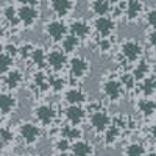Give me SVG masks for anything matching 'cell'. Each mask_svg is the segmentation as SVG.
Segmentation results:
<instances>
[{
    "label": "cell",
    "instance_id": "cell-35",
    "mask_svg": "<svg viewBox=\"0 0 156 156\" xmlns=\"http://www.w3.org/2000/svg\"><path fill=\"white\" fill-rule=\"evenodd\" d=\"M3 51H5V53H8L9 56L16 58V56L19 55V45H16V44H6Z\"/></svg>",
    "mask_w": 156,
    "mask_h": 156
},
{
    "label": "cell",
    "instance_id": "cell-6",
    "mask_svg": "<svg viewBox=\"0 0 156 156\" xmlns=\"http://www.w3.org/2000/svg\"><path fill=\"white\" fill-rule=\"evenodd\" d=\"M73 6H75L73 0H48V8L53 11V14L58 19L67 17L72 12Z\"/></svg>",
    "mask_w": 156,
    "mask_h": 156
},
{
    "label": "cell",
    "instance_id": "cell-25",
    "mask_svg": "<svg viewBox=\"0 0 156 156\" xmlns=\"http://www.w3.org/2000/svg\"><path fill=\"white\" fill-rule=\"evenodd\" d=\"M14 66V58L5 51H0V73H6Z\"/></svg>",
    "mask_w": 156,
    "mask_h": 156
},
{
    "label": "cell",
    "instance_id": "cell-15",
    "mask_svg": "<svg viewBox=\"0 0 156 156\" xmlns=\"http://www.w3.org/2000/svg\"><path fill=\"white\" fill-rule=\"evenodd\" d=\"M109 115L105 112V111H95L92 115H90V125L95 131H105L109 125Z\"/></svg>",
    "mask_w": 156,
    "mask_h": 156
},
{
    "label": "cell",
    "instance_id": "cell-30",
    "mask_svg": "<svg viewBox=\"0 0 156 156\" xmlns=\"http://www.w3.org/2000/svg\"><path fill=\"white\" fill-rule=\"evenodd\" d=\"M156 90V80L154 78H144L142 81V92L145 95H153Z\"/></svg>",
    "mask_w": 156,
    "mask_h": 156
},
{
    "label": "cell",
    "instance_id": "cell-13",
    "mask_svg": "<svg viewBox=\"0 0 156 156\" xmlns=\"http://www.w3.org/2000/svg\"><path fill=\"white\" fill-rule=\"evenodd\" d=\"M2 16H3V20L12 28H17L20 25V20H19V14H17V8L12 5V3H6L2 6Z\"/></svg>",
    "mask_w": 156,
    "mask_h": 156
},
{
    "label": "cell",
    "instance_id": "cell-21",
    "mask_svg": "<svg viewBox=\"0 0 156 156\" xmlns=\"http://www.w3.org/2000/svg\"><path fill=\"white\" fill-rule=\"evenodd\" d=\"M73 156H90L92 154V145L84 140H78L70 147Z\"/></svg>",
    "mask_w": 156,
    "mask_h": 156
},
{
    "label": "cell",
    "instance_id": "cell-16",
    "mask_svg": "<svg viewBox=\"0 0 156 156\" xmlns=\"http://www.w3.org/2000/svg\"><path fill=\"white\" fill-rule=\"evenodd\" d=\"M22 81H23V73H22L20 70H17V69H11L9 72L5 73L3 83H5V86H6L9 90L17 89V87L22 84Z\"/></svg>",
    "mask_w": 156,
    "mask_h": 156
},
{
    "label": "cell",
    "instance_id": "cell-22",
    "mask_svg": "<svg viewBox=\"0 0 156 156\" xmlns=\"http://www.w3.org/2000/svg\"><path fill=\"white\" fill-rule=\"evenodd\" d=\"M84 100H86L84 92L80 90V89H76V87L69 89L66 92V101L69 103V105H80V103H83Z\"/></svg>",
    "mask_w": 156,
    "mask_h": 156
},
{
    "label": "cell",
    "instance_id": "cell-36",
    "mask_svg": "<svg viewBox=\"0 0 156 156\" xmlns=\"http://www.w3.org/2000/svg\"><path fill=\"white\" fill-rule=\"evenodd\" d=\"M48 83L51 84V87H53V89L56 90V92H59V90H62L64 84H66V83H64V80H62V78H51V80H50Z\"/></svg>",
    "mask_w": 156,
    "mask_h": 156
},
{
    "label": "cell",
    "instance_id": "cell-27",
    "mask_svg": "<svg viewBox=\"0 0 156 156\" xmlns=\"http://www.w3.org/2000/svg\"><path fill=\"white\" fill-rule=\"evenodd\" d=\"M148 70H150V67H148V64H147L145 61L137 62V66H136V69H134V72H133L134 80H144V78L148 75Z\"/></svg>",
    "mask_w": 156,
    "mask_h": 156
},
{
    "label": "cell",
    "instance_id": "cell-5",
    "mask_svg": "<svg viewBox=\"0 0 156 156\" xmlns=\"http://www.w3.org/2000/svg\"><path fill=\"white\" fill-rule=\"evenodd\" d=\"M120 53H122V56L126 59V61H129V62H134V61H137L140 56H142V53H144V48H142V45H140V42H137V41H125L122 45H120Z\"/></svg>",
    "mask_w": 156,
    "mask_h": 156
},
{
    "label": "cell",
    "instance_id": "cell-31",
    "mask_svg": "<svg viewBox=\"0 0 156 156\" xmlns=\"http://www.w3.org/2000/svg\"><path fill=\"white\" fill-rule=\"evenodd\" d=\"M55 148H56L59 153H66V151L70 148L69 139H66V137H59V139L55 142Z\"/></svg>",
    "mask_w": 156,
    "mask_h": 156
},
{
    "label": "cell",
    "instance_id": "cell-19",
    "mask_svg": "<svg viewBox=\"0 0 156 156\" xmlns=\"http://www.w3.org/2000/svg\"><path fill=\"white\" fill-rule=\"evenodd\" d=\"M61 44H62V51H64V53H75V51L78 50V48H80V44H81V41H80V39H78V37H75L73 34H67L66 37H64L62 39V41H61Z\"/></svg>",
    "mask_w": 156,
    "mask_h": 156
},
{
    "label": "cell",
    "instance_id": "cell-20",
    "mask_svg": "<svg viewBox=\"0 0 156 156\" xmlns=\"http://www.w3.org/2000/svg\"><path fill=\"white\" fill-rule=\"evenodd\" d=\"M30 59L31 62L34 64L36 67H44L45 64H47V51L42 48V47H34L33 51H31V55H30Z\"/></svg>",
    "mask_w": 156,
    "mask_h": 156
},
{
    "label": "cell",
    "instance_id": "cell-1",
    "mask_svg": "<svg viewBox=\"0 0 156 156\" xmlns=\"http://www.w3.org/2000/svg\"><path fill=\"white\" fill-rule=\"evenodd\" d=\"M44 33L48 36V39L51 41H62L64 37L69 34V27L62 22V19H53V20H48L44 25Z\"/></svg>",
    "mask_w": 156,
    "mask_h": 156
},
{
    "label": "cell",
    "instance_id": "cell-4",
    "mask_svg": "<svg viewBox=\"0 0 156 156\" xmlns=\"http://www.w3.org/2000/svg\"><path fill=\"white\" fill-rule=\"evenodd\" d=\"M145 11V6L142 0H125L123 3V16L126 22H137Z\"/></svg>",
    "mask_w": 156,
    "mask_h": 156
},
{
    "label": "cell",
    "instance_id": "cell-18",
    "mask_svg": "<svg viewBox=\"0 0 156 156\" xmlns=\"http://www.w3.org/2000/svg\"><path fill=\"white\" fill-rule=\"evenodd\" d=\"M112 5L108 2V0H92L90 2V11L98 17V16H108L111 11Z\"/></svg>",
    "mask_w": 156,
    "mask_h": 156
},
{
    "label": "cell",
    "instance_id": "cell-38",
    "mask_svg": "<svg viewBox=\"0 0 156 156\" xmlns=\"http://www.w3.org/2000/svg\"><path fill=\"white\" fill-rule=\"evenodd\" d=\"M20 5H28V6H39V0H17Z\"/></svg>",
    "mask_w": 156,
    "mask_h": 156
},
{
    "label": "cell",
    "instance_id": "cell-8",
    "mask_svg": "<svg viewBox=\"0 0 156 156\" xmlns=\"http://www.w3.org/2000/svg\"><path fill=\"white\" fill-rule=\"evenodd\" d=\"M34 117L39 123L42 125H51L56 119V111L50 105H39L34 109Z\"/></svg>",
    "mask_w": 156,
    "mask_h": 156
},
{
    "label": "cell",
    "instance_id": "cell-43",
    "mask_svg": "<svg viewBox=\"0 0 156 156\" xmlns=\"http://www.w3.org/2000/svg\"><path fill=\"white\" fill-rule=\"evenodd\" d=\"M153 73H154V78H156V64H154V67H153Z\"/></svg>",
    "mask_w": 156,
    "mask_h": 156
},
{
    "label": "cell",
    "instance_id": "cell-11",
    "mask_svg": "<svg viewBox=\"0 0 156 156\" xmlns=\"http://www.w3.org/2000/svg\"><path fill=\"white\" fill-rule=\"evenodd\" d=\"M69 33L73 34L75 37H78L81 41V39H86L89 34H90V27L89 23L83 19H75L72 20V23L69 25Z\"/></svg>",
    "mask_w": 156,
    "mask_h": 156
},
{
    "label": "cell",
    "instance_id": "cell-26",
    "mask_svg": "<svg viewBox=\"0 0 156 156\" xmlns=\"http://www.w3.org/2000/svg\"><path fill=\"white\" fill-rule=\"evenodd\" d=\"M137 106H139V111L144 115H151L156 111V103L153 100H148V98H142Z\"/></svg>",
    "mask_w": 156,
    "mask_h": 156
},
{
    "label": "cell",
    "instance_id": "cell-32",
    "mask_svg": "<svg viewBox=\"0 0 156 156\" xmlns=\"http://www.w3.org/2000/svg\"><path fill=\"white\" fill-rule=\"evenodd\" d=\"M145 22H147L148 27H151L153 30H156V8L148 9L145 12Z\"/></svg>",
    "mask_w": 156,
    "mask_h": 156
},
{
    "label": "cell",
    "instance_id": "cell-10",
    "mask_svg": "<svg viewBox=\"0 0 156 156\" xmlns=\"http://www.w3.org/2000/svg\"><path fill=\"white\" fill-rule=\"evenodd\" d=\"M67 62V58H66V53L62 50L56 48V50H51L47 53V66L51 67L53 70H61L64 69Z\"/></svg>",
    "mask_w": 156,
    "mask_h": 156
},
{
    "label": "cell",
    "instance_id": "cell-39",
    "mask_svg": "<svg viewBox=\"0 0 156 156\" xmlns=\"http://www.w3.org/2000/svg\"><path fill=\"white\" fill-rule=\"evenodd\" d=\"M3 37H5V27L0 23V41H3Z\"/></svg>",
    "mask_w": 156,
    "mask_h": 156
},
{
    "label": "cell",
    "instance_id": "cell-41",
    "mask_svg": "<svg viewBox=\"0 0 156 156\" xmlns=\"http://www.w3.org/2000/svg\"><path fill=\"white\" fill-rule=\"evenodd\" d=\"M108 2H109L111 5H117V3H120L122 0H108Z\"/></svg>",
    "mask_w": 156,
    "mask_h": 156
},
{
    "label": "cell",
    "instance_id": "cell-37",
    "mask_svg": "<svg viewBox=\"0 0 156 156\" xmlns=\"http://www.w3.org/2000/svg\"><path fill=\"white\" fill-rule=\"evenodd\" d=\"M147 41H148V44L156 50V30H151L150 33H148V36H147Z\"/></svg>",
    "mask_w": 156,
    "mask_h": 156
},
{
    "label": "cell",
    "instance_id": "cell-24",
    "mask_svg": "<svg viewBox=\"0 0 156 156\" xmlns=\"http://www.w3.org/2000/svg\"><path fill=\"white\" fill-rule=\"evenodd\" d=\"M14 142V133L6 126H0V147H9Z\"/></svg>",
    "mask_w": 156,
    "mask_h": 156
},
{
    "label": "cell",
    "instance_id": "cell-17",
    "mask_svg": "<svg viewBox=\"0 0 156 156\" xmlns=\"http://www.w3.org/2000/svg\"><path fill=\"white\" fill-rule=\"evenodd\" d=\"M66 117L72 125H78L84 119V109L80 105H70L66 109Z\"/></svg>",
    "mask_w": 156,
    "mask_h": 156
},
{
    "label": "cell",
    "instance_id": "cell-2",
    "mask_svg": "<svg viewBox=\"0 0 156 156\" xmlns=\"http://www.w3.org/2000/svg\"><path fill=\"white\" fill-rule=\"evenodd\" d=\"M19 20L23 28H33L37 23V20L41 19V11L39 6H28V5H20L17 8Z\"/></svg>",
    "mask_w": 156,
    "mask_h": 156
},
{
    "label": "cell",
    "instance_id": "cell-29",
    "mask_svg": "<svg viewBox=\"0 0 156 156\" xmlns=\"http://www.w3.org/2000/svg\"><path fill=\"white\" fill-rule=\"evenodd\" d=\"M125 153H126V156H145V148H144V145L134 142V144H129L126 147Z\"/></svg>",
    "mask_w": 156,
    "mask_h": 156
},
{
    "label": "cell",
    "instance_id": "cell-14",
    "mask_svg": "<svg viewBox=\"0 0 156 156\" xmlns=\"http://www.w3.org/2000/svg\"><path fill=\"white\" fill-rule=\"evenodd\" d=\"M103 92L105 95L111 100V101H117L120 97H122V92H123V86L115 81V80H109L103 84Z\"/></svg>",
    "mask_w": 156,
    "mask_h": 156
},
{
    "label": "cell",
    "instance_id": "cell-34",
    "mask_svg": "<svg viewBox=\"0 0 156 156\" xmlns=\"http://www.w3.org/2000/svg\"><path fill=\"white\" fill-rule=\"evenodd\" d=\"M122 86H125L126 89H131L133 84H134V76L133 75H129V73H123L122 75Z\"/></svg>",
    "mask_w": 156,
    "mask_h": 156
},
{
    "label": "cell",
    "instance_id": "cell-7",
    "mask_svg": "<svg viewBox=\"0 0 156 156\" xmlns=\"http://www.w3.org/2000/svg\"><path fill=\"white\" fill-rule=\"evenodd\" d=\"M94 28L101 37H109L115 31V22L109 16H98L94 20Z\"/></svg>",
    "mask_w": 156,
    "mask_h": 156
},
{
    "label": "cell",
    "instance_id": "cell-42",
    "mask_svg": "<svg viewBox=\"0 0 156 156\" xmlns=\"http://www.w3.org/2000/svg\"><path fill=\"white\" fill-rule=\"evenodd\" d=\"M145 156H156V151H151V153H148V154H145Z\"/></svg>",
    "mask_w": 156,
    "mask_h": 156
},
{
    "label": "cell",
    "instance_id": "cell-12",
    "mask_svg": "<svg viewBox=\"0 0 156 156\" xmlns=\"http://www.w3.org/2000/svg\"><path fill=\"white\" fill-rule=\"evenodd\" d=\"M17 109V98L9 92H0V114H12Z\"/></svg>",
    "mask_w": 156,
    "mask_h": 156
},
{
    "label": "cell",
    "instance_id": "cell-9",
    "mask_svg": "<svg viewBox=\"0 0 156 156\" xmlns=\"http://www.w3.org/2000/svg\"><path fill=\"white\" fill-rule=\"evenodd\" d=\"M69 69H70V75L75 78L86 76V73L89 72V61L83 56H75L70 59Z\"/></svg>",
    "mask_w": 156,
    "mask_h": 156
},
{
    "label": "cell",
    "instance_id": "cell-3",
    "mask_svg": "<svg viewBox=\"0 0 156 156\" xmlns=\"http://www.w3.org/2000/svg\"><path fill=\"white\" fill-rule=\"evenodd\" d=\"M19 136L27 145H36L41 139V128L33 122H23L19 126Z\"/></svg>",
    "mask_w": 156,
    "mask_h": 156
},
{
    "label": "cell",
    "instance_id": "cell-28",
    "mask_svg": "<svg viewBox=\"0 0 156 156\" xmlns=\"http://www.w3.org/2000/svg\"><path fill=\"white\" fill-rule=\"evenodd\" d=\"M119 126H115V125H112V126H108L106 128V134H105V144L106 145H112L114 142L119 139Z\"/></svg>",
    "mask_w": 156,
    "mask_h": 156
},
{
    "label": "cell",
    "instance_id": "cell-40",
    "mask_svg": "<svg viewBox=\"0 0 156 156\" xmlns=\"http://www.w3.org/2000/svg\"><path fill=\"white\" fill-rule=\"evenodd\" d=\"M151 136H153V137L156 139V123H154V125L151 126Z\"/></svg>",
    "mask_w": 156,
    "mask_h": 156
},
{
    "label": "cell",
    "instance_id": "cell-23",
    "mask_svg": "<svg viewBox=\"0 0 156 156\" xmlns=\"http://www.w3.org/2000/svg\"><path fill=\"white\" fill-rule=\"evenodd\" d=\"M61 137H66L69 140L70 139H78V137H81V129L76 125H66L61 129Z\"/></svg>",
    "mask_w": 156,
    "mask_h": 156
},
{
    "label": "cell",
    "instance_id": "cell-33",
    "mask_svg": "<svg viewBox=\"0 0 156 156\" xmlns=\"http://www.w3.org/2000/svg\"><path fill=\"white\" fill-rule=\"evenodd\" d=\"M33 48H34V45H31L30 42H25V44L19 45V55H20L23 59H25V58H30Z\"/></svg>",
    "mask_w": 156,
    "mask_h": 156
},
{
    "label": "cell",
    "instance_id": "cell-44",
    "mask_svg": "<svg viewBox=\"0 0 156 156\" xmlns=\"http://www.w3.org/2000/svg\"><path fill=\"white\" fill-rule=\"evenodd\" d=\"M22 156H27V154H22Z\"/></svg>",
    "mask_w": 156,
    "mask_h": 156
}]
</instances>
